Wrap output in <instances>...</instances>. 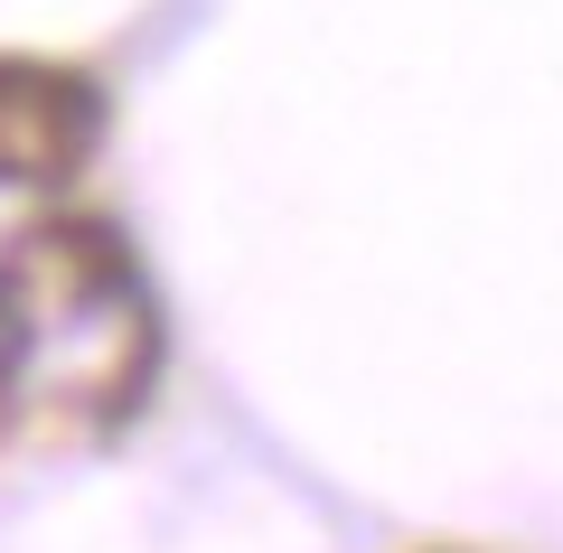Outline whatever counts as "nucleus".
<instances>
[{"instance_id": "1", "label": "nucleus", "mask_w": 563, "mask_h": 553, "mask_svg": "<svg viewBox=\"0 0 563 553\" xmlns=\"http://www.w3.org/2000/svg\"><path fill=\"white\" fill-rule=\"evenodd\" d=\"M161 385V300L103 217H38L0 244V451L113 441Z\"/></svg>"}, {"instance_id": "2", "label": "nucleus", "mask_w": 563, "mask_h": 553, "mask_svg": "<svg viewBox=\"0 0 563 553\" xmlns=\"http://www.w3.org/2000/svg\"><path fill=\"white\" fill-rule=\"evenodd\" d=\"M103 151V85L57 57H0V188H57Z\"/></svg>"}]
</instances>
